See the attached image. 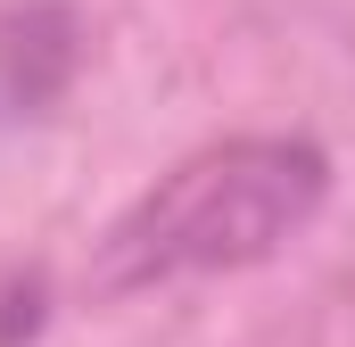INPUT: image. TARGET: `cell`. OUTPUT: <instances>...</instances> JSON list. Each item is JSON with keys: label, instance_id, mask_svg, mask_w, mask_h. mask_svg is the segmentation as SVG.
Masks as SVG:
<instances>
[{"label": "cell", "instance_id": "7a4b0ae2", "mask_svg": "<svg viewBox=\"0 0 355 347\" xmlns=\"http://www.w3.org/2000/svg\"><path fill=\"white\" fill-rule=\"evenodd\" d=\"M67 67H75V17L50 8V0L8 8L0 17V124L42 116L67 83Z\"/></svg>", "mask_w": 355, "mask_h": 347}, {"label": "cell", "instance_id": "6da1fadb", "mask_svg": "<svg viewBox=\"0 0 355 347\" xmlns=\"http://www.w3.org/2000/svg\"><path fill=\"white\" fill-rule=\"evenodd\" d=\"M331 198V158L297 133H240L215 141L174 174H157L99 240L91 289L99 298H132V289H166L198 273H240L265 264L281 240H297Z\"/></svg>", "mask_w": 355, "mask_h": 347}]
</instances>
